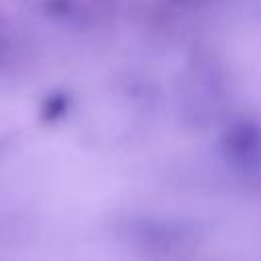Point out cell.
<instances>
[{
	"label": "cell",
	"instance_id": "obj_1",
	"mask_svg": "<svg viewBox=\"0 0 261 261\" xmlns=\"http://www.w3.org/2000/svg\"><path fill=\"white\" fill-rule=\"evenodd\" d=\"M61 110H63V100L59 96L57 98H49L45 102V106H43V116L45 118H55L57 112H61Z\"/></svg>",
	"mask_w": 261,
	"mask_h": 261
}]
</instances>
